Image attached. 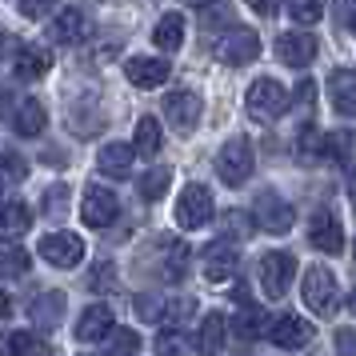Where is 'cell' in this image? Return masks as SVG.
Returning a JSON list of instances; mask_svg holds the SVG:
<instances>
[{"label":"cell","instance_id":"1","mask_svg":"<svg viewBox=\"0 0 356 356\" xmlns=\"http://www.w3.org/2000/svg\"><path fill=\"white\" fill-rule=\"evenodd\" d=\"M244 108H248V116H252L257 124H273V120H280L284 108H289V92H284V84L280 81L260 76V81H252V88H248Z\"/></svg>","mask_w":356,"mask_h":356},{"label":"cell","instance_id":"2","mask_svg":"<svg viewBox=\"0 0 356 356\" xmlns=\"http://www.w3.org/2000/svg\"><path fill=\"white\" fill-rule=\"evenodd\" d=\"M252 168H257V161H252V140L248 136H232L216 152V177L225 180L228 188L244 184V180L252 177Z\"/></svg>","mask_w":356,"mask_h":356},{"label":"cell","instance_id":"3","mask_svg":"<svg viewBox=\"0 0 356 356\" xmlns=\"http://www.w3.org/2000/svg\"><path fill=\"white\" fill-rule=\"evenodd\" d=\"M212 52L225 60V65L241 68V65H252L260 56V36L248 29V24H228L225 33L216 36V44H212Z\"/></svg>","mask_w":356,"mask_h":356},{"label":"cell","instance_id":"4","mask_svg":"<svg viewBox=\"0 0 356 356\" xmlns=\"http://www.w3.org/2000/svg\"><path fill=\"white\" fill-rule=\"evenodd\" d=\"M300 296H305V305L312 308L316 316H337L340 296H337V276H332V268H324V264H312V268L305 273Z\"/></svg>","mask_w":356,"mask_h":356},{"label":"cell","instance_id":"5","mask_svg":"<svg viewBox=\"0 0 356 356\" xmlns=\"http://www.w3.org/2000/svg\"><path fill=\"white\" fill-rule=\"evenodd\" d=\"M252 225L264 228V232H273V236H284V232H292L296 216H292V204L284 196L273 193V188H264L257 196V204H252Z\"/></svg>","mask_w":356,"mask_h":356},{"label":"cell","instance_id":"6","mask_svg":"<svg viewBox=\"0 0 356 356\" xmlns=\"http://www.w3.org/2000/svg\"><path fill=\"white\" fill-rule=\"evenodd\" d=\"M292 276H296V257L292 252H264L260 257V289L268 300H280L292 289Z\"/></svg>","mask_w":356,"mask_h":356},{"label":"cell","instance_id":"7","mask_svg":"<svg viewBox=\"0 0 356 356\" xmlns=\"http://www.w3.org/2000/svg\"><path fill=\"white\" fill-rule=\"evenodd\" d=\"M216 216V204H212V193L204 184H184V193L177 200V225L180 228H204Z\"/></svg>","mask_w":356,"mask_h":356},{"label":"cell","instance_id":"8","mask_svg":"<svg viewBox=\"0 0 356 356\" xmlns=\"http://www.w3.org/2000/svg\"><path fill=\"white\" fill-rule=\"evenodd\" d=\"M81 216L88 228H108L120 216V200H116L113 188L104 184H88L84 188V200H81Z\"/></svg>","mask_w":356,"mask_h":356},{"label":"cell","instance_id":"9","mask_svg":"<svg viewBox=\"0 0 356 356\" xmlns=\"http://www.w3.org/2000/svg\"><path fill=\"white\" fill-rule=\"evenodd\" d=\"M308 241L316 252L324 257H337L340 248H344V225L337 220V212L332 209H316L308 216Z\"/></svg>","mask_w":356,"mask_h":356},{"label":"cell","instance_id":"10","mask_svg":"<svg viewBox=\"0 0 356 356\" xmlns=\"http://www.w3.org/2000/svg\"><path fill=\"white\" fill-rule=\"evenodd\" d=\"M200 113H204V100L196 97L193 88H172V92L164 97V116H168V120H172V129L184 132V136L196 129Z\"/></svg>","mask_w":356,"mask_h":356},{"label":"cell","instance_id":"11","mask_svg":"<svg viewBox=\"0 0 356 356\" xmlns=\"http://www.w3.org/2000/svg\"><path fill=\"white\" fill-rule=\"evenodd\" d=\"M40 257L52 268H76L84 260V241L76 232H49V236H40Z\"/></svg>","mask_w":356,"mask_h":356},{"label":"cell","instance_id":"12","mask_svg":"<svg viewBox=\"0 0 356 356\" xmlns=\"http://www.w3.org/2000/svg\"><path fill=\"white\" fill-rule=\"evenodd\" d=\"M200 264H204V280L225 284V280H232V276L241 273V252H236V244H228V241H212L204 248Z\"/></svg>","mask_w":356,"mask_h":356},{"label":"cell","instance_id":"13","mask_svg":"<svg viewBox=\"0 0 356 356\" xmlns=\"http://www.w3.org/2000/svg\"><path fill=\"white\" fill-rule=\"evenodd\" d=\"M0 108H4V116L13 120V129L20 136H40L49 129V113H44V104L36 97H20L17 104H0Z\"/></svg>","mask_w":356,"mask_h":356},{"label":"cell","instance_id":"14","mask_svg":"<svg viewBox=\"0 0 356 356\" xmlns=\"http://www.w3.org/2000/svg\"><path fill=\"white\" fill-rule=\"evenodd\" d=\"M312 56H316V40H312V33H284L280 40H276V60L284 68H300L312 65Z\"/></svg>","mask_w":356,"mask_h":356},{"label":"cell","instance_id":"15","mask_svg":"<svg viewBox=\"0 0 356 356\" xmlns=\"http://www.w3.org/2000/svg\"><path fill=\"white\" fill-rule=\"evenodd\" d=\"M268 340H273L276 348H305L308 340H312V324L300 321V316H292V312H284V316H276L268 324Z\"/></svg>","mask_w":356,"mask_h":356},{"label":"cell","instance_id":"16","mask_svg":"<svg viewBox=\"0 0 356 356\" xmlns=\"http://www.w3.org/2000/svg\"><path fill=\"white\" fill-rule=\"evenodd\" d=\"M124 76H129L136 88H161L168 76H172V65H164L156 56H132L124 65Z\"/></svg>","mask_w":356,"mask_h":356},{"label":"cell","instance_id":"17","mask_svg":"<svg viewBox=\"0 0 356 356\" xmlns=\"http://www.w3.org/2000/svg\"><path fill=\"white\" fill-rule=\"evenodd\" d=\"M328 100H332V113L356 116V72L353 68H337L328 76Z\"/></svg>","mask_w":356,"mask_h":356},{"label":"cell","instance_id":"18","mask_svg":"<svg viewBox=\"0 0 356 356\" xmlns=\"http://www.w3.org/2000/svg\"><path fill=\"white\" fill-rule=\"evenodd\" d=\"M113 308L108 305H88L81 312V321H76V340H84V344H92V340H104L108 332H113Z\"/></svg>","mask_w":356,"mask_h":356},{"label":"cell","instance_id":"19","mask_svg":"<svg viewBox=\"0 0 356 356\" xmlns=\"http://www.w3.org/2000/svg\"><path fill=\"white\" fill-rule=\"evenodd\" d=\"M161 248V260H156V273H161V280H184V273H188V244L184 241H161L156 244Z\"/></svg>","mask_w":356,"mask_h":356},{"label":"cell","instance_id":"20","mask_svg":"<svg viewBox=\"0 0 356 356\" xmlns=\"http://www.w3.org/2000/svg\"><path fill=\"white\" fill-rule=\"evenodd\" d=\"M49 68H52V56L44 44H20L17 60H13V72H17L20 81H40Z\"/></svg>","mask_w":356,"mask_h":356},{"label":"cell","instance_id":"21","mask_svg":"<svg viewBox=\"0 0 356 356\" xmlns=\"http://www.w3.org/2000/svg\"><path fill=\"white\" fill-rule=\"evenodd\" d=\"M29 316H33L36 324H60L65 321V292L60 289H44L33 296V305H29Z\"/></svg>","mask_w":356,"mask_h":356},{"label":"cell","instance_id":"22","mask_svg":"<svg viewBox=\"0 0 356 356\" xmlns=\"http://www.w3.org/2000/svg\"><path fill=\"white\" fill-rule=\"evenodd\" d=\"M33 225V212L24 200H8V204H0V241H17L24 236Z\"/></svg>","mask_w":356,"mask_h":356},{"label":"cell","instance_id":"23","mask_svg":"<svg viewBox=\"0 0 356 356\" xmlns=\"http://www.w3.org/2000/svg\"><path fill=\"white\" fill-rule=\"evenodd\" d=\"M132 156H136V152H132L129 145H104L100 148V156H97V168L100 172H104V177H113V180H124L132 172Z\"/></svg>","mask_w":356,"mask_h":356},{"label":"cell","instance_id":"24","mask_svg":"<svg viewBox=\"0 0 356 356\" xmlns=\"http://www.w3.org/2000/svg\"><path fill=\"white\" fill-rule=\"evenodd\" d=\"M161 145H164V129H161V120L156 116H140V124H136V136H132V152L136 156H156L161 152Z\"/></svg>","mask_w":356,"mask_h":356},{"label":"cell","instance_id":"25","mask_svg":"<svg viewBox=\"0 0 356 356\" xmlns=\"http://www.w3.org/2000/svg\"><path fill=\"white\" fill-rule=\"evenodd\" d=\"M152 44L161 52H177L184 44V17L180 13H164L156 20V29H152Z\"/></svg>","mask_w":356,"mask_h":356},{"label":"cell","instance_id":"26","mask_svg":"<svg viewBox=\"0 0 356 356\" xmlns=\"http://www.w3.org/2000/svg\"><path fill=\"white\" fill-rule=\"evenodd\" d=\"M49 33H52L56 44H76V40L84 36V13H81V8H60V13L52 17Z\"/></svg>","mask_w":356,"mask_h":356},{"label":"cell","instance_id":"27","mask_svg":"<svg viewBox=\"0 0 356 356\" xmlns=\"http://www.w3.org/2000/svg\"><path fill=\"white\" fill-rule=\"evenodd\" d=\"M232 337H236V340L268 337V316H264L257 305H244L241 312H236V321H232Z\"/></svg>","mask_w":356,"mask_h":356},{"label":"cell","instance_id":"28","mask_svg":"<svg viewBox=\"0 0 356 356\" xmlns=\"http://www.w3.org/2000/svg\"><path fill=\"white\" fill-rule=\"evenodd\" d=\"M196 348H200V356H216L225 348V316L220 312H209L204 316L200 332H196Z\"/></svg>","mask_w":356,"mask_h":356},{"label":"cell","instance_id":"29","mask_svg":"<svg viewBox=\"0 0 356 356\" xmlns=\"http://www.w3.org/2000/svg\"><path fill=\"white\" fill-rule=\"evenodd\" d=\"M168 184H172V168H168V164H156V168L140 172V184H136V193L145 196L148 204H152V200H161V196L168 193Z\"/></svg>","mask_w":356,"mask_h":356},{"label":"cell","instance_id":"30","mask_svg":"<svg viewBox=\"0 0 356 356\" xmlns=\"http://www.w3.org/2000/svg\"><path fill=\"white\" fill-rule=\"evenodd\" d=\"M296 152H300V161H324V156H328V136L308 124V129H300V136H296Z\"/></svg>","mask_w":356,"mask_h":356},{"label":"cell","instance_id":"31","mask_svg":"<svg viewBox=\"0 0 356 356\" xmlns=\"http://www.w3.org/2000/svg\"><path fill=\"white\" fill-rule=\"evenodd\" d=\"M220 228H225V236H236V241H248L252 232H257V225H252V216L241 209H228L225 216H220Z\"/></svg>","mask_w":356,"mask_h":356},{"label":"cell","instance_id":"32","mask_svg":"<svg viewBox=\"0 0 356 356\" xmlns=\"http://www.w3.org/2000/svg\"><path fill=\"white\" fill-rule=\"evenodd\" d=\"M328 156H337L348 172L356 168V136L353 132H337V136H328Z\"/></svg>","mask_w":356,"mask_h":356},{"label":"cell","instance_id":"33","mask_svg":"<svg viewBox=\"0 0 356 356\" xmlns=\"http://www.w3.org/2000/svg\"><path fill=\"white\" fill-rule=\"evenodd\" d=\"M29 264H33V257H29L24 248H0V276H4V280H8V276H24Z\"/></svg>","mask_w":356,"mask_h":356},{"label":"cell","instance_id":"34","mask_svg":"<svg viewBox=\"0 0 356 356\" xmlns=\"http://www.w3.org/2000/svg\"><path fill=\"white\" fill-rule=\"evenodd\" d=\"M140 353V337L132 328H113L108 332V356H136Z\"/></svg>","mask_w":356,"mask_h":356},{"label":"cell","instance_id":"35","mask_svg":"<svg viewBox=\"0 0 356 356\" xmlns=\"http://www.w3.org/2000/svg\"><path fill=\"white\" fill-rule=\"evenodd\" d=\"M40 212H44L49 220H60V216H65L68 212V188L65 184H52L49 193L40 196Z\"/></svg>","mask_w":356,"mask_h":356},{"label":"cell","instance_id":"36","mask_svg":"<svg viewBox=\"0 0 356 356\" xmlns=\"http://www.w3.org/2000/svg\"><path fill=\"white\" fill-rule=\"evenodd\" d=\"M132 312H136L140 321H164V296L161 292H140V296L132 300Z\"/></svg>","mask_w":356,"mask_h":356},{"label":"cell","instance_id":"37","mask_svg":"<svg viewBox=\"0 0 356 356\" xmlns=\"http://www.w3.org/2000/svg\"><path fill=\"white\" fill-rule=\"evenodd\" d=\"M156 353L161 356H188V337L177 332V328H164L156 337Z\"/></svg>","mask_w":356,"mask_h":356},{"label":"cell","instance_id":"38","mask_svg":"<svg viewBox=\"0 0 356 356\" xmlns=\"http://www.w3.org/2000/svg\"><path fill=\"white\" fill-rule=\"evenodd\" d=\"M88 289L92 292H113L116 289V264L113 260H100L97 268L88 273Z\"/></svg>","mask_w":356,"mask_h":356},{"label":"cell","instance_id":"39","mask_svg":"<svg viewBox=\"0 0 356 356\" xmlns=\"http://www.w3.org/2000/svg\"><path fill=\"white\" fill-rule=\"evenodd\" d=\"M33 344H36L33 332H4L0 337V356H29Z\"/></svg>","mask_w":356,"mask_h":356},{"label":"cell","instance_id":"40","mask_svg":"<svg viewBox=\"0 0 356 356\" xmlns=\"http://www.w3.org/2000/svg\"><path fill=\"white\" fill-rule=\"evenodd\" d=\"M196 312V300L193 296H180V300H164V321H172V324H180L184 316H193Z\"/></svg>","mask_w":356,"mask_h":356},{"label":"cell","instance_id":"41","mask_svg":"<svg viewBox=\"0 0 356 356\" xmlns=\"http://www.w3.org/2000/svg\"><path fill=\"white\" fill-rule=\"evenodd\" d=\"M289 17L296 20V24H316V20L324 17V8L312 4V0H305V4H289Z\"/></svg>","mask_w":356,"mask_h":356},{"label":"cell","instance_id":"42","mask_svg":"<svg viewBox=\"0 0 356 356\" xmlns=\"http://www.w3.org/2000/svg\"><path fill=\"white\" fill-rule=\"evenodd\" d=\"M4 172L20 180L24 172H29V164H24V156H20V152H4Z\"/></svg>","mask_w":356,"mask_h":356},{"label":"cell","instance_id":"43","mask_svg":"<svg viewBox=\"0 0 356 356\" xmlns=\"http://www.w3.org/2000/svg\"><path fill=\"white\" fill-rule=\"evenodd\" d=\"M337 353L340 356H356V332L353 328H340L337 332Z\"/></svg>","mask_w":356,"mask_h":356},{"label":"cell","instance_id":"44","mask_svg":"<svg viewBox=\"0 0 356 356\" xmlns=\"http://www.w3.org/2000/svg\"><path fill=\"white\" fill-rule=\"evenodd\" d=\"M292 97H296V104H305V108H308V104H312V97H316V84L305 76V81L296 84V92H292Z\"/></svg>","mask_w":356,"mask_h":356},{"label":"cell","instance_id":"45","mask_svg":"<svg viewBox=\"0 0 356 356\" xmlns=\"http://www.w3.org/2000/svg\"><path fill=\"white\" fill-rule=\"evenodd\" d=\"M252 13H260V17H276V4H273V0H257V4H252Z\"/></svg>","mask_w":356,"mask_h":356},{"label":"cell","instance_id":"46","mask_svg":"<svg viewBox=\"0 0 356 356\" xmlns=\"http://www.w3.org/2000/svg\"><path fill=\"white\" fill-rule=\"evenodd\" d=\"M8 312H13V300H8V292L0 289V321H8Z\"/></svg>","mask_w":356,"mask_h":356},{"label":"cell","instance_id":"47","mask_svg":"<svg viewBox=\"0 0 356 356\" xmlns=\"http://www.w3.org/2000/svg\"><path fill=\"white\" fill-rule=\"evenodd\" d=\"M49 353H52L49 344H33V348H29V356H49Z\"/></svg>","mask_w":356,"mask_h":356},{"label":"cell","instance_id":"48","mask_svg":"<svg viewBox=\"0 0 356 356\" xmlns=\"http://www.w3.org/2000/svg\"><path fill=\"white\" fill-rule=\"evenodd\" d=\"M348 312L356 316V284H353V292H348Z\"/></svg>","mask_w":356,"mask_h":356},{"label":"cell","instance_id":"49","mask_svg":"<svg viewBox=\"0 0 356 356\" xmlns=\"http://www.w3.org/2000/svg\"><path fill=\"white\" fill-rule=\"evenodd\" d=\"M348 33L356 36V8H353V13H348Z\"/></svg>","mask_w":356,"mask_h":356},{"label":"cell","instance_id":"50","mask_svg":"<svg viewBox=\"0 0 356 356\" xmlns=\"http://www.w3.org/2000/svg\"><path fill=\"white\" fill-rule=\"evenodd\" d=\"M353 209H356V188H353Z\"/></svg>","mask_w":356,"mask_h":356},{"label":"cell","instance_id":"51","mask_svg":"<svg viewBox=\"0 0 356 356\" xmlns=\"http://www.w3.org/2000/svg\"><path fill=\"white\" fill-rule=\"evenodd\" d=\"M353 252H356V248H353Z\"/></svg>","mask_w":356,"mask_h":356}]
</instances>
